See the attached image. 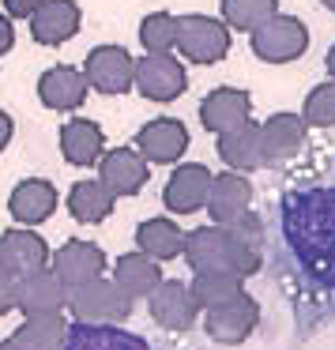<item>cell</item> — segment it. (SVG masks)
Instances as JSON below:
<instances>
[{
    "instance_id": "6da1fadb",
    "label": "cell",
    "mask_w": 335,
    "mask_h": 350,
    "mask_svg": "<svg viewBox=\"0 0 335 350\" xmlns=\"http://www.w3.org/2000/svg\"><path fill=\"white\" fill-rule=\"evenodd\" d=\"M279 237L294 286L317 301L335 297V185L290 192L279 211Z\"/></svg>"
},
{
    "instance_id": "7a4b0ae2",
    "label": "cell",
    "mask_w": 335,
    "mask_h": 350,
    "mask_svg": "<svg viewBox=\"0 0 335 350\" xmlns=\"http://www.w3.org/2000/svg\"><path fill=\"white\" fill-rule=\"evenodd\" d=\"M185 260L192 271H234L241 279L260 271L264 252H252L226 226H200L185 237Z\"/></svg>"
},
{
    "instance_id": "3957f363",
    "label": "cell",
    "mask_w": 335,
    "mask_h": 350,
    "mask_svg": "<svg viewBox=\"0 0 335 350\" xmlns=\"http://www.w3.org/2000/svg\"><path fill=\"white\" fill-rule=\"evenodd\" d=\"M68 309L79 324H121L132 312V297L113 279H91L68 290Z\"/></svg>"
},
{
    "instance_id": "277c9868",
    "label": "cell",
    "mask_w": 335,
    "mask_h": 350,
    "mask_svg": "<svg viewBox=\"0 0 335 350\" xmlns=\"http://www.w3.org/2000/svg\"><path fill=\"white\" fill-rule=\"evenodd\" d=\"M177 49L196 64H215L230 53V27L211 16L177 19Z\"/></svg>"
},
{
    "instance_id": "5b68a950",
    "label": "cell",
    "mask_w": 335,
    "mask_h": 350,
    "mask_svg": "<svg viewBox=\"0 0 335 350\" xmlns=\"http://www.w3.org/2000/svg\"><path fill=\"white\" fill-rule=\"evenodd\" d=\"M309 49V31L294 16H275L252 31V53L267 64H286Z\"/></svg>"
},
{
    "instance_id": "8992f818",
    "label": "cell",
    "mask_w": 335,
    "mask_h": 350,
    "mask_svg": "<svg viewBox=\"0 0 335 350\" xmlns=\"http://www.w3.org/2000/svg\"><path fill=\"white\" fill-rule=\"evenodd\" d=\"M83 76L102 94H124L129 87H136V61L121 46H94L87 53Z\"/></svg>"
},
{
    "instance_id": "52a82bcc",
    "label": "cell",
    "mask_w": 335,
    "mask_h": 350,
    "mask_svg": "<svg viewBox=\"0 0 335 350\" xmlns=\"http://www.w3.org/2000/svg\"><path fill=\"white\" fill-rule=\"evenodd\" d=\"M211 185H215V174L204 162H185V166H177L174 174H170L166 189H162V204L174 215H192V211H200V207H207Z\"/></svg>"
},
{
    "instance_id": "ba28073f",
    "label": "cell",
    "mask_w": 335,
    "mask_h": 350,
    "mask_svg": "<svg viewBox=\"0 0 335 350\" xmlns=\"http://www.w3.org/2000/svg\"><path fill=\"white\" fill-rule=\"evenodd\" d=\"M147 309H151L155 324L166 327V332H185L200 317V301L192 294V286L177 279H162V286L147 297Z\"/></svg>"
},
{
    "instance_id": "9c48e42d",
    "label": "cell",
    "mask_w": 335,
    "mask_h": 350,
    "mask_svg": "<svg viewBox=\"0 0 335 350\" xmlns=\"http://www.w3.org/2000/svg\"><path fill=\"white\" fill-rule=\"evenodd\" d=\"M189 76H185L181 61H174L170 53H147L144 61H136V91L151 102H174L177 94H185Z\"/></svg>"
},
{
    "instance_id": "30bf717a",
    "label": "cell",
    "mask_w": 335,
    "mask_h": 350,
    "mask_svg": "<svg viewBox=\"0 0 335 350\" xmlns=\"http://www.w3.org/2000/svg\"><path fill=\"white\" fill-rule=\"evenodd\" d=\"M207 335H211L215 342H226V347H237V342H245L252 332H256L260 324V305L256 297L241 294L234 297V301L219 305V309H207Z\"/></svg>"
},
{
    "instance_id": "8fae6325",
    "label": "cell",
    "mask_w": 335,
    "mask_h": 350,
    "mask_svg": "<svg viewBox=\"0 0 335 350\" xmlns=\"http://www.w3.org/2000/svg\"><path fill=\"white\" fill-rule=\"evenodd\" d=\"M49 245L42 241V234L34 230H4L0 234V264L8 267L16 279H27V275H38L49 267Z\"/></svg>"
},
{
    "instance_id": "7c38bea8",
    "label": "cell",
    "mask_w": 335,
    "mask_h": 350,
    "mask_svg": "<svg viewBox=\"0 0 335 350\" xmlns=\"http://www.w3.org/2000/svg\"><path fill=\"white\" fill-rule=\"evenodd\" d=\"M151 170H147V159L132 147H113V151L102 154L98 162V181L106 185L113 196H136L147 185Z\"/></svg>"
},
{
    "instance_id": "4fadbf2b",
    "label": "cell",
    "mask_w": 335,
    "mask_h": 350,
    "mask_svg": "<svg viewBox=\"0 0 335 350\" xmlns=\"http://www.w3.org/2000/svg\"><path fill=\"white\" fill-rule=\"evenodd\" d=\"M49 267H53V271L61 275V282L72 290V286H83V282H91V279H102V271H106V252L94 241H64L61 249L53 252Z\"/></svg>"
},
{
    "instance_id": "5bb4252c",
    "label": "cell",
    "mask_w": 335,
    "mask_h": 350,
    "mask_svg": "<svg viewBox=\"0 0 335 350\" xmlns=\"http://www.w3.org/2000/svg\"><path fill=\"white\" fill-rule=\"evenodd\" d=\"M249 113H252V98L249 91H237V87H219V91H211L200 102V121L215 136L249 124Z\"/></svg>"
},
{
    "instance_id": "9a60e30c",
    "label": "cell",
    "mask_w": 335,
    "mask_h": 350,
    "mask_svg": "<svg viewBox=\"0 0 335 350\" xmlns=\"http://www.w3.org/2000/svg\"><path fill=\"white\" fill-rule=\"evenodd\" d=\"M87 76L79 68H72V64H57V68H46L38 79V98L42 106L49 109H61V113H72V109L83 106L87 98Z\"/></svg>"
},
{
    "instance_id": "2e32d148",
    "label": "cell",
    "mask_w": 335,
    "mask_h": 350,
    "mask_svg": "<svg viewBox=\"0 0 335 350\" xmlns=\"http://www.w3.org/2000/svg\"><path fill=\"white\" fill-rule=\"evenodd\" d=\"M136 147L147 162H177L189 147V129L174 117H159V121H147L136 136Z\"/></svg>"
},
{
    "instance_id": "e0dca14e",
    "label": "cell",
    "mask_w": 335,
    "mask_h": 350,
    "mask_svg": "<svg viewBox=\"0 0 335 350\" xmlns=\"http://www.w3.org/2000/svg\"><path fill=\"white\" fill-rule=\"evenodd\" d=\"M219 159L226 162L234 174H249L260 170L267 162V147H264V129L260 124H241L234 132H222L219 136Z\"/></svg>"
},
{
    "instance_id": "ac0fdd59",
    "label": "cell",
    "mask_w": 335,
    "mask_h": 350,
    "mask_svg": "<svg viewBox=\"0 0 335 350\" xmlns=\"http://www.w3.org/2000/svg\"><path fill=\"white\" fill-rule=\"evenodd\" d=\"M252 185L241 174H219L211 185V200H207V215L215 219V226H230V222L245 219L252 211Z\"/></svg>"
},
{
    "instance_id": "d6986e66",
    "label": "cell",
    "mask_w": 335,
    "mask_h": 350,
    "mask_svg": "<svg viewBox=\"0 0 335 350\" xmlns=\"http://www.w3.org/2000/svg\"><path fill=\"white\" fill-rule=\"evenodd\" d=\"M8 211L23 226H38V222H46L57 211V189L49 181H42V177H27V181H19L12 189Z\"/></svg>"
},
{
    "instance_id": "ffe728a7",
    "label": "cell",
    "mask_w": 335,
    "mask_h": 350,
    "mask_svg": "<svg viewBox=\"0 0 335 350\" xmlns=\"http://www.w3.org/2000/svg\"><path fill=\"white\" fill-rule=\"evenodd\" d=\"M68 305V286L61 282V275L53 267L38 275H27L19 279V309L27 317H42V312H61Z\"/></svg>"
},
{
    "instance_id": "44dd1931",
    "label": "cell",
    "mask_w": 335,
    "mask_h": 350,
    "mask_svg": "<svg viewBox=\"0 0 335 350\" xmlns=\"http://www.w3.org/2000/svg\"><path fill=\"white\" fill-rule=\"evenodd\" d=\"M64 350H151V347L117 324H68Z\"/></svg>"
},
{
    "instance_id": "7402d4cb",
    "label": "cell",
    "mask_w": 335,
    "mask_h": 350,
    "mask_svg": "<svg viewBox=\"0 0 335 350\" xmlns=\"http://www.w3.org/2000/svg\"><path fill=\"white\" fill-rule=\"evenodd\" d=\"M79 23H83V16H79L76 0H49L46 8L31 19V34L42 46H61V42H68L79 31Z\"/></svg>"
},
{
    "instance_id": "603a6c76",
    "label": "cell",
    "mask_w": 335,
    "mask_h": 350,
    "mask_svg": "<svg viewBox=\"0 0 335 350\" xmlns=\"http://www.w3.org/2000/svg\"><path fill=\"white\" fill-rule=\"evenodd\" d=\"M61 154L72 162V166H94L106 154V136L94 121L87 117H72L61 129Z\"/></svg>"
},
{
    "instance_id": "cb8c5ba5",
    "label": "cell",
    "mask_w": 335,
    "mask_h": 350,
    "mask_svg": "<svg viewBox=\"0 0 335 350\" xmlns=\"http://www.w3.org/2000/svg\"><path fill=\"white\" fill-rule=\"evenodd\" d=\"M113 282L124 290L129 297H151L162 286V267L159 260H151L147 252H124L113 264Z\"/></svg>"
},
{
    "instance_id": "d4e9b609",
    "label": "cell",
    "mask_w": 335,
    "mask_h": 350,
    "mask_svg": "<svg viewBox=\"0 0 335 350\" xmlns=\"http://www.w3.org/2000/svg\"><path fill=\"white\" fill-rule=\"evenodd\" d=\"M185 237L189 234H185L174 219H147V222H139V230H136L139 252H147L151 260L185 256Z\"/></svg>"
},
{
    "instance_id": "484cf974",
    "label": "cell",
    "mask_w": 335,
    "mask_h": 350,
    "mask_svg": "<svg viewBox=\"0 0 335 350\" xmlns=\"http://www.w3.org/2000/svg\"><path fill=\"white\" fill-rule=\"evenodd\" d=\"M113 207H117V196L102 181H76L68 192V211H72V219L83 222V226H94V222L109 219Z\"/></svg>"
},
{
    "instance_id": "4316f807",
    "label": "cell",
    "mask_w": 335,
    "mask_h": 350,
    "mask_svg": "<svg viewBox=\"0 0 335 350\" xmlns=\"http://www.w3.org/2000/svg\"><path fill=\"white\" fill-rule=\"evenodd\" d=\"M260 129H264V147H267V162H271V159H290L305 144L309 124H305L302 113H271Z\"/></svg>"
},
{
    "instance_id": "83f0119b",
    "label": "cell",
    "mask_w": 335,
    "mask_h": 350,
    "mask_svg": "<svg viewBox=\"0 0 335 350\" xmlns=\"http://www.w3.org/2000/svg\"><path fill=\"white\" fill-rule=\"evenodd\" d=\"M12 339L23 350H64V342H68V324H64L61 312H42V317H27Z\"/></svg>"
},
{
    "instance_id": "f1b7e54d",
    "label": "cell",
    "mask_w": 335,
    "mask_h": 350,
    "mask_svg": "<svg viewBox=\"0 0 335 350\" xmlns=\"http://www.w3.org/2000/svg\"><path fill=\"white\" fill-rule=\"evenodd\" d=\"M241 282L245 279L234 271H196V279H192L189 286H192V294H196L200 309H219V305H226V301H234V297L245 294Z\"/></svg>"
},
{
    "instance_id": "f546056e",
    "label": "cell",
    "mask_w": 335,
    "mask_h": 350,
    "mask_svg": "<svg viewBox=\"0 0 335 350\" xmlns=\"http://www.w3.org/2000/svg\"><path fill=\"white\" fill-rule=\"evenodd\" d=\"M279 16V0H222V23L234 31H256Z\"/></svg>"
},
{
    "instance_id": "4dcf8cb0",
    "label": "cell",
    "mask_w": 335,
    "mask_h": 350,
    "mask_svg": "<svg viewBox=\"0 0 335 350\" xmlns=\"http://www.w3.org/2000/svg\"><path fill=\"white\" fill-rule=\"evenodd\" d=\"M139 42L147 53H170L177 46V19L170 12H151L139 23Z\"/></svg>"
},
{
    "instance_id": "1f68e13d",
    "label": "cell",
    "mask_w": 335,
    "mask_h": 350,
    "mask_svg": "<svg viewBox=\"0 0 335 350\" xmlns=\"http://www.w3.org/2000/svg\"><path fill=\"white\" fill-rule=\"evenodd\" d=\"M302 117H305V124L332 129V124H335V79L312 87L309 98H305V106H302Z\"/></svg>"
},
{
    "instance_id": "d6a6232c",
    "label": "cell",
    "mask_w": 335,
    "mask_h": 350,
    "mask_svg": "<svg viewBox=\"0 0 335 350\" xmlns=\"http://www.w3.org/2000/svg\"><path fill=\"white\" fill-rule=\"evenodd\" d=\"M12 309H19V279L0 264V317Z\"/></svg>"
},
{
    "instance_id": "836d02e7",
    "label": "cell",
    "mask_w": 335,
    "mask_h": 350,
    "mask_svg": "<svg viewBox=\"0 0 335 350\" xmlns=\"http://www.w3.org/2000/svg\"><path fill=\"white\" fill-rule=\"evenodd\" d=\"M46 4H49V0H4L8 16H16V19H34Z\"/></svg>"
},
{
    "instance_id": "e575fe53",
    "label": "cell",
    "mask_w": 335,
    "mask_h": 350,
    "mask_svg": "<svg viewBox=\"0 0 335 350\" xmlns=\"http://www.w3.org/2000/svg\"><path fill=\"white\" fill-rule=\"evenodd\" d=\"M16 46V31H12V23L4 16H0V53H8V49Z\"/></svg>"
},
{
    "instance_id": "d590c367",
    "label": "cell",
    "mask_w": 335,
    "mask_h": 350,
    "mask_svg": "<svg viewBox=\"0 0 335 350\" xmlns=\"http://www.w3.org/2000/svg\"><path fill=\"white\" fill-rule=\"evenodd\" d=\"M12 132H16V124H12V117L4 113V109H0V151H4V147L12 144Z\"/></svg>"
},
{
    "instance_id": "8d00e7d4",
    "label": "cell",
    "mask_w": 335,
    "mask_h": 350,
    "mask_svg": "<svg viewBox=\"0 0 335 350\" xmlns=\"http://www.w3.org/2000/svg\"><path fill=\"white\" fill-rule=\"evenodd\" d=\"M327 76L335 79V42H332V49H327Z\"/></svg>"
},
{
    "instance_id": "74e56055",
    "label": "cell",
    "mask_w": 335,
    "mask_h": 350,
    "mask_svg": "<svg viewBox=\"0 0 335 350\" xmlns=\"http://www.w3.org/2000/svg\"><path fill=\"white\" fill-rule=\"evenodd\" d=\"M0 350H23L16 339H0Z\"/></svg>"
},
{
    "instance_id": "f35d334b",
    "label": "cell",
    "mask_w": 335,
    "mask_h": 350,
    "mask_svg": "<svg viewBox=\"0 0 335 350\" xmlns=\"http://www.w3.org/2000/svg\"><path fill=\"white\" fill-rule=\"evenodd\" d=\"M320 4H324L327 12H335V0H320Z\"/></svg>"
}]
</instances>
